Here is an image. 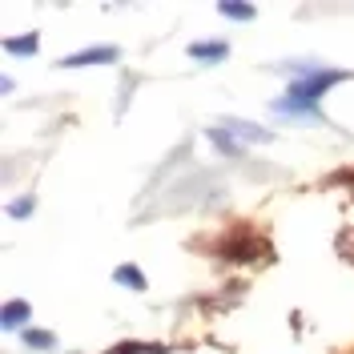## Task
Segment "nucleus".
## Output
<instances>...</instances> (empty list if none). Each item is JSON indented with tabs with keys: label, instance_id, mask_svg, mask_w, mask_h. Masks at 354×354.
<instances>
[{
	"label": "nucleus",
	"instance_id": "nucleus-1",
	"mask_svg": "<svg viewBox=\"0 0 354 354\" xmlns=\"http://www.w3.org/2000/svg\"><path fill=\"white\" fill-rule=\"evenodd\" d=\"M346 73H338V68H314V73H306V81H298V85L290 88V97H282V101H274V109L282 113H298V109H306V113H318V97L326 93L330 85H338Z\"/></svg>",
	"mask_w": 354,
	"mask_h": 354
},
{
	"label": "nucleus",
	"instance_id": "nucleus-2",
	"mask_svg": "<svg viewBox=\"0 0 354 354\" xmlns=\"http://www.w3.org/2000/svg\"><path fill=\"white\" fill-rule=\"evenodd\" d=\"M121 53L113 48V44H101V48H85V53H73V57H65L61 65L65 68H81V65H113Z\"/></svg>",
	"mask_w": 354,
	"mask_h": 354
},
{
	"label": "nucleus",
	"instance_id": "nucleus-3",
	"mask_svg": "<svg viewBox=\"0 0 354 354\" xmlns=\"http://www.w3.org/2000/svg\"><path fill=\"white\" fill-rule=\"evenodd\" d=\"M221 129L225 133H238V137H245V141H274V133L270 129H258V125H245V121H234V117H230V121H221Z\"/></svg>",
	"mask_w": 354,
	"mask_h": 354
},
{
	"label": "nucleus",
	"instance_id": "nucleus-4",
	"mask_svg": "<svg viewBox=\"0 0 354 354\" xmlns=\"http://www.w3.org/2000/svg\"><path fill=\"white\" fill-rule=\"evenodd\" d=\"M189 57H194V61H221V57H230V44H225V41L189 44Z\"/></svg>",
	"mask_w": 354,
	"mask_h": 354
},
{
	"label": "nucleus",
	"instance_id": "nucleus-5",
	"mask_svg": "<svg viewBox=\"0 0 354 354\" xmlns=\"http://www.w3.org/2000/svg\"><path fill=\"white\" fill-rule=\"evenodd\" d=\"M117 282H125L129 290H145V274L137 270V266H117V274H113Z\"/></svg>",
	"mask_w": 354,
	"mask_h": 354
},
{
	"label": "nucleus",
	"instance_id": "nucleus-6",
	"mask_svg": "<svg viewBox=\"0 0 354 354\" xmlns=\"http://www.w3.org/2000/svg\"><path fill=\"white\" fill-rule=\"evenodd\" d=\"M28 314H32V310H28V302H8V306H4V326H8V330H17Z\"/></svg>",
	"mask_w": 354,
	"mask_h": 354
},
{
	"label": "nucleus",
	"instance_id": "nucleus-7",
	"mask_svg": "<svg viewBox=\"0 0 354 354\" xmlns=\"http://www.w3.org/2000/svg\"><path fill=\"white\" fill-rule=\"evenodd\" d=\"M4 53H12V57H28V53H37V37H8L4 41Z\"/></svg>",
	"mask_w": 354,
	"mask_h": 354
},
{
	"label": "nucleus",
	"instance_id": "nucleus-8",
	"mask_svg": "<svg viewBox=\"0 0 354 354\" xmlns=\"http://www.w3.org/2000/svg\"><path fill=\"white\" fill-rule=\"evenodd\" d=\"M24 346H32V351H48V346H57V338L44 330H24Z\"/></svg>",
	"mask_w": 354,
	"mask_h": 354
},
{
	"label": "nucleus",
	"instance_id": "nucleus-9",
	"mask_svg": "<svg viewBox=\"0 0 354 354\" xmlns=\"http://www.w3.org/2000/svg\"><path fill=\"white\" fill-rule=\"evenodd\" d=\"M218 12L234 21H254V4H218Z\"/></svg>",
	"mask_w": 354,
	"mask_h": 354
},
{
	"label": "nucleus",
	"instance_id": "nucleus-10",
	"mask_svg": "<svg viewBox=\"0 0 354 354\" xmlns=\"http://www.w3.org/2000/svg\"><path fill=\"white\" fill-rule=\"evenodd\" d=\"M209 141H214V145H221L225 153H238V145L230 141V133H225V129H209Z\"/></svg>",
	"mask_w": 354,
	"mask_h": 354
},
{
	"label": "nucleus",
	"instance_id": "nucleus-11",
	"mask_svg": "<svg viewBox=\"0 0 354 354\" xmlns=\"http://www.w3.org/2000/svg\"><path fill=\"white\" fill-rule=\"evenodd\" d=\"M8 214H12V218H24V214H32V198L12 201V205H8Z\"/></svg>",
	"mask_w": 354,
	"mask_h": 354
},
{
	"label": "nucleus",
	"instance_id": "nucleus-12",
	"mask_svg": "<svg viewBox=\"0 0 354 354\" xmlns=\"http://www.w3.org/2000/svg\"><path fill=\"white\" fill-rule=\"evenodd\" d=\"M133 351H137V346H129V342H125V346H117L113 354H133Z\"/></svg>",
	"mask_w": 354,
	"mask_h": 354
}]
</instances>
